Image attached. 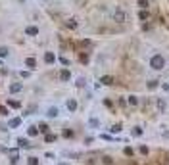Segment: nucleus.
<instances>
[{
    "label": "nucleus",
    "mask_w": 169,
    "mask_h": 165,
    "mask_svg": "<svg viewBox=\"0 0 169 165\" xmlns=\"http://www.w3.org/2000/svg\"><path fill=\"white\" fill-rule=\"evenodd\" d=\"M0 65H2V60H0Z\"/></svg>",
    "instance_id": "a19ab883"
},
{
    "label": "nucleus",
    "mask_w": 169,
    "mask_h": 165,
    "mask_svg": "<svg viewBox=\"0 0 169 165\" xmlns=\"http://www.w3.org/2000/svg\"><path fill=\"white\" fill-rule=\"evenodd\" d=\"M21 90H23L21 82H12V85H10V92H12V94H18V92H21Z\"/></svg>",
    "instance_id": "423d86ee"
},
{
    "label": "nucleus",
    "mask_w": 169,
    "mask_h": 165,
    "mask_svg": "<svg viewBox=\"0 0 169 165\" xmlns=\"http://www.w3.org/2000/svg\"><path fill=\"white\" fill-rule=\"evenodd\" d=\"M25 65H27L29 69H35L37 67V60H35L33 56H29V58H25Z\"/></svg>",
    "instance_id": "6e6552de"
},
{
    "label": "nucleus",
    "mask_w": 169,
    "mask_h": 165,
    "mask_svg": "<svg viewBox=\"0 0 169 165\" xmlns=\"http://www.w3.org/2000/svg\"><path fill=\"white\" fill-rule=\"evenodd\" d=\"M111 17H114L115 23H125V21H127V12L121 10V8H115L114 14H111Z\"/></svg>",
    "instance_id": "f03ea898"
},
{
    "label": "nucleus",
    "mask_w": 169,
    "mask_h": 165,
    "mask_svg": "<svg viewBox=\"0 0 169 165\" xmlns=\"http://www.w3.org/2000/svg\"><path fill=\"white\" fill-rule=\"evenodd\" d=\"M44 2H50V0H44Z\"/></svg>",
    "instance_id": "ea45409f"
},
{
    "label": "nucleus",
    "mask_w": 169,
    "mask_h": 165,
    "mask_svg": "<svg viewBox=\"0 0 169 165\" xmlns=\"http://www.w3.org/2000/svg\"><path fill=\"white\" fill-rule=\"evenodd\" d=\"M138 19H140V21H148V19H150L148 10H138Z\"/></svg>",
    "instance_id": "1a4fd4ad"
},
{
    "label": "nucleus",
    "mask_w": 169,
    "mask_h": 165,
    "mask_svg": "<svg viewBox=\"0 0 169 165\" xmlns=\"http://www.w3.org/2000/svg\"><path fill=\"white\" fill-rule=\"evenodd\" d=\"M8 106H10V108H14V110H18V108H21V104H19L18 100H8Z\"/></svg>",
    "instance_id": "4be33fe9"
},
{
    "label": "nucleus",
    "mask_w": 169,
    "mask_h": 165,
    "mask_svg": "<svg viewBox=\"0 0 169 165\" xmlns=\"http://www.w3.org/2000/svg\"><path fill=\"white\" fill-rule=\"evenodd\" d=\"M140 154H142V156H146V154H148V148H146V146H140Z\"/></svg>",
    "instance_id": "72a5a7b5"
},
{
    "label": "nucleus",
    "mask_w": 169,
    "mask_h": 165,
    "mask_svg": "<svg viewBox=\"0 0 169 165\" xmlns=\"http://www.w3.org/2000/svg\"><path fill=\"white\" fill-rule=\"evenodd\" d=\"M138 6H140V10H146L148 8V0H138Z\"/></svg>",
    "instance_id": "a878e982"
},
{
    "label": "nucleus",
    "mask_w": 169,
    "mask_h": 165,
    "mask_svg": "<svg viewBox=\"0 0 169 165\" xmlns=\"http://www.w3.org/2000/svg\"><path fill=\"white\" fill-rule=\"evenodd\" d=\"M58 165H69V163H65V161H62V163H58Z\"/></svg>",
    "instance_id": "58836bf2"
},
{
    "label": "nucleus",
    "mask_w": 169,
    "mask_h": 165,
    "mask_svg": "<svg viewBox=\"0 0 169 165\" xmlns=\"http://www.w3.org/2000/svg\"><path fill=\"white\" fill-rule=\"evenodd\" d=\"M150 67L154 69V71H161V69L165 67V58L161 54H156L150 58Z\"/></svg>",
    "instance_id": "f257e3e1"
},
{
    "label": "nucleus",
    "mask_w": 169,
    "mask_h": 165,
    "mask_svg": "<svg viewBox=\"0 0 169 165\" xmlns=\"http://www.w3.org/2000/svg\"><path fill=\"white\" fill-rule=\"evenodd\" d=\"M60 64H64V65H69V60H67V58H64V56H62V58H60Z\"/></svg>",
    "instance_id": "7c9ffc66"
},
{
    "label": "nucleus",
    "mask_w": 169,
    "mask_h": 165,
    "mask_svg": "<svg viewBox=\"0 0 169 165\" xmlns=\"http://www.w3.org/2000/svg\"><path fill=\"white\" fill-rule=\"evenodd\" d=\"M65 25H67L69 29H77V21H75V19H67V23H65Z\"/></svg>",
    "instance_id": "b1692460"
},
{
    "label": "nucleus",
    "mask_w": 169,
    "mask_h": 165,
    "mask_svg": "<svg viewBox=\"0 0 169 165\" xmlns=\"http://www.w3.org/2000/svg\"><path fill=\"white\" fill-rule=\"evenodd\" d=\"M88 127H90V129H98V127H100V121L96 119V117H90V119H88Z\"/></svg>",
    "instance_id": "f3484780"
},
{
    "label": "nucleus",
    "mask_w": 169,
    "mask_h": 165,
    "mask_svg": "<svg viewBox=\"0 0 169 165\" xmlns=\"http://www.w3.org/2000/svg\"><path fill=\"white\" fill-rule=\"evenodd\" d=\"M81 46H90V41H81Z\"/></svg>",
    "instance_id": "4c0bfd02"
},
{
    "label": "nucleus",
    "mask_w": 169,
    "mask_h": 165,
    "mask_svg": "<svg viewBox=\"0 0 169 165\" xmlns=\"http://www.w3.org/2000/svg\"><path fill=\"white\" fill-rule=\"evenodd\" d=\"M56 138H58V136H56V134H50V133H48V134H46V136H44V140H46V142H54Z\"/></svg>",
    "instance_id": "393cba45"
},
{
    "label": "nucleus",
    "mask_w": 169,
    "mask_h": 165,
    "mask_svg": "<svg viewBox=\"0 0 169 165\" xmlns=\"http://www.w3.org/2000/svg\"><path fill=\"white\" fill-rule=\"evenodd\" d=\"M18 159H19V157H18V154H10V161H12V163H18Z\"/></svg>",
    "instance_id": "c85d7f7f"
},
{
    "label": "nucleus",
    "mask_w": 169,
    "mask_h": 165,
    "mask_svg": "<svg viewBox=\"0 0 169 165\" xmlns=\"http://www.w3.org/2000/svg\"><path fill=\"white\" fill-rule=\"evenodd\" d=\"M75 85H77L79 88H83V87H85V77H79V79H77V82H75Z\"/></svg>",
    "instance_id": "bb28decb"
},
{
    "label": "nucleus",
    "mask_w": 169,
    "mask_h": 165,
    "mask_svg": "<svg viewBox=\"0 0 169 165\" xmlns=\"http://www.w3.org/2000/svg\"><path fill=\"white\" fill-rule=\"evenodd\" d=\"M27 134H29V136H37V134H39V127H37V125H31L29 131H27Z\"/></svg>",
    "instance_id": "a211bd4d"
},
{
    "label": "nucleus",
    "mask_w": 169,
    "mask_h": 165,
    "mask_svg": "<svg viewBox=\"0 0 169 165\" xmlns=\"http://www.w3.org/2000/svg\"><path fill=\"white\" fill-rule=\"evenodd\" d=\"M125 154H127V156H133V148H125Z\"/></svg>",
    "instance_id": "c9c22d12"
},
{
    "label": "nucleus",
    "mask_w": 169,
    "mask_h": 165,
    "mask_svg": "<svg viewBox=\"0 0 169 165\" xmlns=\"http://www.w3.org/2000/svg\"><path fill=\"white\" fill-rule=\"evenodd\" d=\"M161 88H163L165 92H169V82H163V85H161Z\"/></svg>",
    "instance_id": "f704fd0d"
},
{
    "label": "nucleus",
    "mask_w": 169,
    "mask_h": 165,
    "mask_svg": "<svg viewBox=\"0 0 169 165\" xmlns=\"http://www.w3.org/2000/svg\"><path fill=\"white\" fill-rule=\"evenodd\" d=\"M29 165H39V157L31 156V157H29Z\"/></svg>",
    "instance_id": "cd10ccee"
},
{
    "label": "nucleus",
    "mask_w": 169,
    "mask_h": 165,
    "mask_svg": "<svg viewBox=\"0 0 169 165\" xmlns=\"http://www.w3.org/2000/svg\"><path fill=\"white\" fill-rule=\"evenodd\" d=\"M25 35H29V37H37V35H39V27H37V25H27V27H25Z\"/></svg>",
    "instance_id": "20e7f679"
},
{
    "label": "nucleus",
    "mask_w": 169,
    "mask_h": 165,
    "mask_svg": "<svg viewBox=\"0 0 169 165\" xmlns=\"http://www.w3.org/2000/svg\"><path fill=\"white\" fill-rule=\"evenodd\" d=\"M100 82L106 85V87H110V85H114V77H111V75H104V77L100 79Z\"/></svg>",
    "instance_id": "9b49d317"
},
{
    "label": "nucleus",
    "mask_w": 169,
    "mask_h": 165,
    "mask_svg": "<svg viewBox=\"0 0 169 165\" xmlns=\"http://www.w3.org/2000/svg\"><path fill=\"white\" fill-rule=\"evenodd\" d=\"M146 87H148V90H154V88L160 87V81H158V79H150V81L146 82Z\"/></svg>",
    "instance_id": "9d476101"
},
{
    "label": "nucleus",
    "mask_w": 169,
    "mask_h": 165,
    "mask_svg": "<svg viewBox=\"0 0 169 165\" xmlns=\"http://www.w3.org/2000/svg\"><path fill=\"white\" fill-rule=\"evenodd\" d=\"M0 115H2V117H6V115H8V110H6V106H0Z\"/></svg>",
    "instance_id": "c756f323"
},
{
    "label": "nucleus",
    "mask_w": 169,
    "mask_h": 165,
    "mask_svg": "<svg viewBox=\"0 0 169 165\" xmlns=\"http://www.w3.org/2000/svg\"><path fill=\"white\" fill-rule=\"evenodd\" d=\"M127 104H131V106H138V104H140V100H138V96L131 94V96L127 98Z\"/></svg>",
    "instance_id": "2eb2a0df"
},
{
    "label": "nucleus",
    "mask_w": 169,
    "mask_h": 165,
    "mask_svg": "<svg viewBox=\"0 0 169 165\" xmlns=\"http://www.w3.org/2000/svg\"><path fill=\"white\" fill-rule=\"evenodd\" d=\"M121 129H123V125H121V123H117V125H114V127H111L110 131H111L114 134H117V133H121Z\"/></svg>",
    "instance_id": "412c9836"
},
{
    "label": "nucleus",
    "mask_w": 169,
    "mask_h": 165,
    "mask_svg": "<svg viewBox=\"0 0 169 165\" xmlns=\"http://www.w3.org/2000/svg\"><path fill=\"white\" fill-rule=\"evenodd\" d=\"M10 56V48L8 46H0V58H8Z\"/></svg>",
    "instance_id": "6ab92c4d"
},
{
    "label": "nucleus",
    "mask_w": 169,
    "mask_h": 165,
    "mask_svg": "<svg viewBox=\"0 0 169 165\" xmlns=\"http://www.w3.org/2000/svg\"><path fill=\"white\" fill-rule=\"evenodd\" d=\"M18 146L19 148H29V146H31V144H29V140H27V138H18Z\"/></svg>",
    "instance_id": "dca6fc26"
},
{
    "label": "nucleus",
    "mask_w": 169,
    "mask_h": 165,
    "mask_svg": "<svg viewBox=\"0 0 169 165\" xmlns=\"http://www.w3.org/2000/svg\"><path fill=\"white\" fill-rule=\"evenodd\" d=\"M156 108H158L160 113H163V111L167 110V102H165L163 98H158V100H156Z\"/></svg>",
    "instance_id": "39448f33"
},
{
    "label": "nucleus",
    "mask_w": 169,
    "mask_h": 165,
    "mask_svg": "<svg viewBox=\"0 0 169 165\" xmlns=\"http://www.w3.org/2000/svg\"><path fill=\"white\" fill-rule=\"evenodd\" d=\"M60 79H62V81H69V79H71L69 69H62V71H60Z\"/></svg>",
    "instance_id": "4468645a"
},
{
    "label": "nucleus",
    "mask_w": 169,
    "mask_h": 165,
    "mask_svg": "<svg viewBox=\"0 0 169 165\" xmlns=\"http://www.w3.org/2000/svg\"><path fill=\"white\" fill-rule=\"evenodd\" d=\"M37 127H39V133H44V134H48V129H50V127H48L46 123H39Z\"/></svg>",
    "instance_id": "aec40b11"
},
{
    "label": "nucleus",
    "mask_w": 169,
    "mask_h": 165,
    "mask_svg": "<svg viewBox=\"0 0 169 165\" xmlns=\"http://www.w3.org/2000/svg\"><path fill=\"white\" fill-rule=\"evenodd\" d=\"M44 62L48 65H52L56 62V54H54V52H44Z\"/></svg>",
    "instance_id": "0eeeda50"
},
{
    "label": "nucleus",
    "mask_w": 169,
    "mask_h": 165,
    "mask_svg": "<svg viewBox=\"0 0 169 165\" xmlns=\"http://www.w3.org/2000/svg\"><path fill=\"white\" fill-rule=\"evenodd\" d=\"M81 62H83V64H87V62H88V56H87V54H81Z\"/></svg>",
    "instance_id": "473e14b6"
},
{
    "label": "nucleus",
    "mask_w": 169,
    "mask_h": 165,
    "mask_svg": "<svg viewBox=\"0 0 169 165\" xmlns=\"http://www.w3.org/2000/svg\"><path fill=\"white\" fill-rule=\"evenodd\" d=\"M19 75H21L23 79H27V77H29V71H21V73H19Z\"/></svg>",
    "instance_id": "e433bc0d"
},
{
    "label": "nucleus",
    "mask_w": 169,
    "mask_h": 165,
    "mask_svg": "<svg viewBox=\"0 0 169 165\" xmlns=\"http://www.w3.org/2000/svg\"><path fill=\"white\" fill-rule=\"evenodd\" d=\"M104 163H106V165H111V163H114V159H111V157H108V156H106V157H104Z\"/></svg>",
    "instance_id": "2f4dec72"
},
{
    "label": "nucleus",
    "mask_w": 169,
    "mask_h": 165,
    "mask_svg": "<svg viewBox=\"0 0 169 165\" xmlns=\"http://www.w3.org/2000/svg\"><path fill=\"white\" fill-rule=\"evenodd\" d=\"M65 106H67V110H69V111H75V110H77V100L69 98V100L65 102Z\"/></svg>",
    "instance_id": "f8f14e48"
},
{
    "label": "nucleus",
    "mask_w": 169,
    "mask_h": 165,
    "mask_svg": "<svg viewBox=\"0 0 169 165\" xmlns=\"http://www.w3.org/2000/svg\"><path fill=\"white\" fill-rule=\"evenodd\" d=\"M58 115H60V108H56V106H50V108L46 110V117H50V119H54Z\"/></svg>",
    "instance_id": "7ed1b4c3"
},
{
    "label": "nucleus",
    "mask_w": 169,
    "mask_h": 165,
    "mask_svg": "<svg viewBox=\"0 0 169 165\" xmlns=\"http://www.w3.org/2000/svg\"><path fill=\"white\" fill-rule=\"evenodd\" d=\"M21 125V117H12L10 119V129H18Z\"/></svg>",
    "instance_id": "ddd939ff"
},
{
    "label": "nucleus",
    "mask_w": 169,
    "mask_h": 165,
    "mask_svg": "<svg viewBox=\"0 0 169 165\" xmlns=\"http://www.w3.org/2000/svg\"><path fill=\"white\" fill-rule=\"evenodd\" d=\"M142 133H144V131H142L140 127H135V129H133V136H142Z\"/></svg>",
    "instance_id": "5701e85b"
}]
</instances>
